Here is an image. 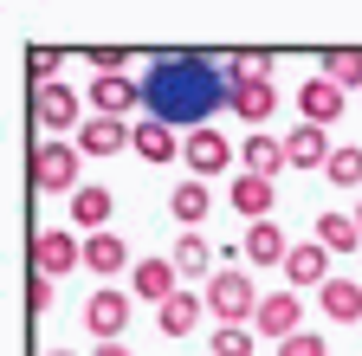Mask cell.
<instances>
[{"label": "cell", "instance_id": "1", "mask_svg": "<svg viewBox=\"0 0 362 356\" xmlns=\"http://www.w3.org/2000/svg\"><path fill=\"white\" fill-rule=\"evenodd\" d=\"M201 298H207V311H214L220 324H252L259 318V292H252V279L240 272V265H220Z\"/></svg>", "mask_w": 362, "mask_h": 356}, {"label": "cell", "instance_id": "2", "mask_svg": "<svg viewBox=\"0 0 362 356\" xmlns=\"http://www.w3.org/2000/svg\"><path fill=\"white\" fill-rule=\"evenodd\" d=\"M78 168H84V149L65 137V143H39V156H33V188L39 195H78L84 182H78Z\"/></svg>", "mask_w": 362, "mask_h": 356}, {"label": "cell", "instance_id": "3", "mask_svg": "<svg viewBox=\"0 0 362 356\" xmlns=\"http://www.w3.org/2000/svg\"><path fill=\"white\" fill-rule=\"evenodd\" d=\"M233 156H240V149L226 143L214 123H194L188 137H181V162H188V182H214L220 168H233Z\"/></svg>", "mask_w": 362, "mask_h": 356}, {"label": "cell", "instance_id": "4", "mask_svg": "<svg viewBox=\"0 0 362 356\" xmlns=\"http://www.w3.org/2000/svg\"><path fill=\"white\" fill-rule=\"evenodd\" d=\"M78 265H84V240L78 234H65V227L33 234V272L39 279H65V272H78Z\"/></svg>", "mask_w": 362, "mask_h": 356}, {"label": "cell", "instance_id": "5", "mask_svg": "<svg viewBox=\"0 0 362 356\" xmlns=\"http://www.w3.org/2000/svg\"><path fill=\"white\" fill-rule=\"evenodd\" d=\"M84 324H90V337H98V343H123V331H129V292L98 285V292L84 298Z\"/></svg>", "mask_w": 362, "mask_h": 356}, {"label": "cell", "instance_id": "6", "mask_svg": "<svg viewBox=\"0 0 362 356\" xmlns=\"http://www.w3.org/2000/svg\"><path fill=\"white\" fill-rule=\"evenodd\" d=\"M33 117L45 130H84L90 123V110H84V98L71 91V84H39L33 91Z\"/></svg>", "mask_w": 362, "mask_h": 356}, {"label": "cell", "instance_id": "7", "mask_svg": "<svg viewBox=\"0 0 362 356\" xmlns=\"http://www.w3.org/2000/svg\"><path fill=\"white\" fill-rule=\"evenodd\" d=\"M343 110H349V91H337V84H330L324 71L298 84V117H304V123H317V130H330V123H337Z\"/></svg>", "mask_w": 362, "mask_h": 356}, {"label": "cell", "instance_id": "8", "mask_svg": "<svg viewBox=\"0 0 362 356\" xmlns=\"http://www.w3.org/2000/svg\"><path fill=\"white\" fill-rule=\"evenodd\" d=\"M304 304H298V292H272V298H259V318H252V331L259 337H272V343H291L304 324Z\"/></svg>", "mask_w": 362, "mask_h": 356}, {"label": "cell", "instance_id": "9", "mask_svg": "<svg viewBox=\"0 0 362 356\" xmlns=\"http://www.w3.org/2000/svg\"><path fill=\"white\" fill-rule=\"evenodd\" d=\"M71 143L84 149V162H104V156H117V149H136V130H129V123H117V117H90Z\"/></svg>", "mask_w": 362, "mask_h": 356}, {"label": "cell", "instance_id": "10", "mask_svg": "<svg viewBox=\"0 0 362 356\" xmlns=\"http://www.w3.org/2000/svg\"><path fill=\"white\" fill-rule=\"evenodd\" d=\"M240 168H246V175H265V182H279V168H291L285 137H265V130H252V137L240 143Z\"/></svg>", "mask_w": 362, "mask_h": 356}, {"label": "cell", "instance_id": "11", "mask_svg": "<svg viewBox=\"0 0 362 356\" xmlns=\"http://www.w3.org/2000/svg\"><path fill=\"white\" fill-rule=\"evenodd\" d=\"M129 292L136 298H149L156 311L181 292V272H175V259H143V265H136V272H129Z\"/></svg>", "mask_w": 362, "mask_h": 356}, {"label": "cell", "instance_id": "12", "mask_svg": "<svg viewBox=\"0 0 362 356\" xmlns=\"http://www.w3.org/2000/svg\"><path fill=\"white\" fill-rule=\"evenodd\" d=\"M226 201H233L246 220H252V227H259V220H272V201H279V195H272V182H265V175H233V182H226Z\"/></svg>", "mask_w": 362, "mask_h": 356}, {"label": "cell", "instance_id": "13", "mask_svg": "<svg viewBox=\"0 0 362 356\" xmlns=\"http://www.w3.org/2000/svg\"><path fill=\"white\" fill-rule=\"evenodd\" d=\"M84 98H90V117H117V123H123V110L143 104V91H136L129 78H90Z\"/></svg>", "mask_w": 362, "mask_h": 356}, {"label": "cell", "instance_id": "14", "mask_svg": "<svg viewBox=\"0 0 362 356\" xmlns=\"http://www.w3.org/2000/svg\"><path fill=\"white\" fill-rule=\"evenodd\" d=\"M240 253H246L252 265H285V259H291V240H285V227H279V220H259V227H246Z\"/></svg>", "mask_w": 362, "mask_h": 356}, {"label": "cell", "instance_id": "15", "mask_svg": "<svg viewBox=\"0 0 362 356\" xmlns=\"http://www.w3.org/2000/svg\"><path fill=\"white\" fill-rule=\"evenodd\" d=\"M84 265H90V272H104V279H117L123 265H129L123 234H84ZM129 272H136V265H129Z\"/></svg>", "mask_w": 362, "mask_h": 356}, {"label": "cell", "instance_id": "16", "mask_svg": "<svg viewBox=\"0 0 362 356\" xmlns=\"http://www.w3.org/2000/svg\"><path fill=\"white\" fill-rule=\"evenodd\" d=\"M136 156H143V162H181V137H175V123H162V117L136 123Z\"/></svg>", "mask_w": 362, "mask_h": 356}, {"label": "cell", "instance_id": "17", "mask_svg": "<svg viewBox=\"0 0 362 356\" xmlns=\"http://www.w3.org/2000/svg\"><path fill=\"white\" fill-rule=\"evenodd\" d=\"M285 156H291V168H330V143H324V130L317 123H298L291 137H285Z\"/></svg>", "mask_w": 362, "mask_h": 356}, {"label": "cell", "instance_id": "18", "mask_svg": "<svg viewBox=\"0 0 362 356\" xmlns=\"http://www.w3.org/2000/svg\"><path fill=\"white\" fill-rule=\"evenodd\" d=\"M201 311H207V298L201 292H188V285H181L162 311H156V324H162V337H188L194 331V318H201Z\"/></svg>", "mask_w": 362, "mask_h": 356}, {"label": "cell", "instance_id": "19", "mask_svg": "<svg viewBox=\"0 0 362 356\" xmlns=\"http://www.w3.org/2000/svg\"><path fill=\"white\" fill-rule=\"evenodd\" d=\"M110 188H78L71 195V227H84V234H110Z\"/></svg>", "mask_w": 362, "mask_h": 356}, {"label": "cell", "instance_id": "20", "mask_svg": "<svg viewBox=\"0 0 362 356\" xmlns=\"http://www.w3.org/2000/svg\"><path fill=\"white\" fill-rule=\"evenodd\" d=\"M324 265H330V253L317 246V240H304V246H291V259H285V279H291V285H317V292H324V285H330Z\"/></svg>", "mask_w": 362, "mask_h": 356}, {"label": "cell", "instance_id": "21", "mask_svg": "<svg viewBox=\"0 0 362 356\" xmlns=\"http://www.w3.org/2000/svg\"><path fill=\"white\" fill-rule=\"evenodd\" d=\"M226 104H233L246 123H265L272 110H279V84H272V78H252V84H240V91H226Z\"/></svg>", "mask_w": 362, "mask_h": 356}, {"label": "cell", "instance_id": "22", "mask_svg": "<svg viewBox=\"0 0 362 356\" xmlns=\"http://www.w3.org/2000/svg\"><path fill=\"white\" fill-rule=\"evenodd\" d=\"M317 298H324V318H337V324H362V285H356V279H330Z\"/></svg>", "mask_w": 362, "mask_h": 356}, {"label": "cell", "instance_id": "23", "mask_svg": "<svg viewBox=\"0 0 362 356\" xmlns=\"http://www.w3.org/2000/svg\"><path fill=\"white\" fill-rule=\"evenodd\" d=\"M168 259H175V272H181V279H214V272H220V265H214V253H207V240H201V234H181Z\"/></svg>", "mask_w": 362, "mask_h": 356}, {"label": "cell", "instance_id": "24", "mask_svg": "<svg viewBox=\"0 0 362 356\" xmlns=\"http://www.w3.org/2000/svg\"><path fill=\"white\" fill-rule=\"evenodd\" d=\"M317 246H324V253H356L362 246L356 214H317Z\"/></svg>", "mask_w": 362, "mask_h": 356}, {"label": "cell", "instance_id": "25", "mask_svg": "<svg viewBox=\"0 0 362 356\" xmlns=\"http://www.w3.org/2000/svg\"><path fill=\"white\" fill-rule=\"evenodd\" d=\"M168 207H175L181 227H201V220L214 214V188H207V182H181V188L168 195Z\"/></svg>", "mask_w": 362, "mask_h": 356}, {"label": "cell", "instance_id": "26", "mask_svg": "<svg viewBox=\"0 0 362 356\" xmlns=\"http://www.w3.org/2000/svg\"><path fill=\"white\" fill-rule=\"evenodd\" d=\"M324 78L337 84V91H362V52H356V46L324 52Z\"/></svg>", "mask_w": 362, "mask_h": 356}, {"label": "cell", "instance_id": "27", "mask_svg": "<svg viewBox=\"0 0 362 356\" xmlns=\"http://www.w3.org/2000/svg\"><path fill=\"white\" fill-rule=\"evenodd\" d=\"M252 343H259V331H252V324H214L207 356H252Z\"/></svg>", "mask_w": 362, "mask_h": 356}, {"label": "cell", "instance_id": "28", "mask_svg": "<svg viewBox=\"0 0 362 356\" xmlns=\"http://www.w3.org/2000/svg\"><path fill=\"white\" fill-rule=\"evenodd\" d=\"M324 175H330L337 188H362V149H356V143H337V156H330Z\"/></svg>", "mask_w": 362, "mask_h": 356}, {"label": "cell", "instance_id": "29", "mask_svg": "<svg viewBox=\"0 0 362 356\" xmlns=\"http://www.w3.org/2000/svg\"><path fill=\"white\" fill-rule=\"evenodd\" d=\"M26 78H33V91H39V84H59V52L52 46H33L26 52Z\"/></svg>", "mask_w": 362, "mask_h": 356}, {"label": "cell", "instance_id": "30", "mask_svg": "<svg viewBox=\"0 0 362 356\" xmlns=\"http://www.w3.org/2000/svg\"><path fill=\"white\" fill-rule=\"evenodd\" d=\"M279 356H330V343L317 337V331H298L291 343H279Z\"/></svg>", "mask_w": 362, "mask_h": 356}, {"label": "cell", "instance_id": "31", "mask_svg": "<svg viewBox=\"0 0 362 356\" xmlns=\"http://www.w3.org/2000/svg\"><path fill=\"white\" fill-rule=\"evenodd\" d=\"M26 311H52V279H26Z\"/></svg>", "mask_w": 362, "mask_h": 356}, {"label": "cell", "instance_id": "32", "mask_svg": "<svg viewBox=\"0 0 362 356\" xmlns=\"http://www.w3.org/2000/svg\"><path fill=\"white\" fill-rule=\"evenodd\" d=\"M90 356H129L123 343H98V350H90Z\"/></svg>", "mask_w": 362, "mask_h": 356}, {"label": "cell", "instance_id": "33", "mask_svg": "<svg viewBox=\"0 0 362 356\" xmlns=\"http://www.w3.org/2000/svg\"><path fill=\"white\" fill-rule=\"evenodd\" d=\"M349 214H356V227H362V201H356V207H349Z\"/></svg>", "mask_w": 362, "mask_h": 356}, {"label": "cell", "instance_id": "34", "mask_svg": "<svg viewBox=\"0 0 362 356\" xmlns=\"http://www.w3.org/2000/svg\"><path fill=\"white\" fill-rule=\"evenodd\" d=\"M45 356H71V350H45Z\"/></svg>", "mask_w": 362, "mask_h": 356}]
</instances>
